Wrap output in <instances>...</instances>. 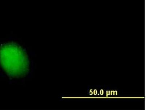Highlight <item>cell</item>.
I'll return each instance as SVG.
<instances>
[{"label":"cell","instance_id":"cell-1","mask_svg":"<svg viewBox=\"0 0 146 110\" xmlns=\"http://www.w3.org/2000/svg\"><path fill=\"white\" fill-rule=\"evenodd\" d=\"M0 63L9 76L19 78L24 76L29 69V61L27 54L16 44L8 43L0 48Z\"/></svg>","mask_w":146,"mask_h":110}]
</instances>
